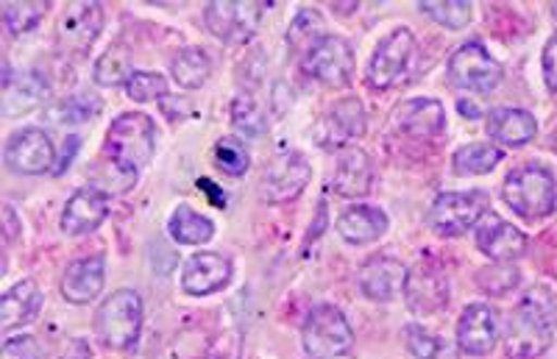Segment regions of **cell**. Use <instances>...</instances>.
Here are the masks:
<instances>
[{"instance_id": "cell-1", "label": "cell", "mask_w": 557, "mask_h": 359, "mask_svg": "<svg viewBox=\"0 0 557 359\" xmlns=\"http://www.w3.org/2000/svg\"><path fill=\"white\" fill-rule=\"evenodd\" d=\"M557 332V304L546 290H532L516 304L505 326V348L516 359L541 357Z\"/></svg>"}, {"instance_id": "cell-2", "label": "cell", "mask_w": 557, "mask_h": 359, "mask_svg": "<svg viewBox=\"0 0 557 359\" xmlns=\"http://www.w3.org/2000/svg\"><path fill=\"white\" fill-rule=\"evenodd\" d=\"M157 148V126L143 112H126L114 120L107 134L109 162L128 178H137L139 168H146Z\"/></svg>"}, {"instance_id": "cell-3", "label": "cell", "mask_w": 557, "mask_h": 359, "mask_svg": "<svg viewBox=\"0 0 557 359\" xmlns=\"http://www.w3.org/2000/svg\"><path fill=\"white\" fill-rule=\"evenodd\" d=\"M505 203L524 221H544L557 209V187L555 178L546 168L527 164L507 176L502 187Z\"/></svg>"}, {"instance_id": "cell-4", "label": "cell", "mask_w": 557, "mask_h": 359, "mask_svg": "<svg viewBox=\"0 0 557 359\" xmlns=\"http://www.w3.org/2000/svg\"><path fill=\"white\" fill-rule=\"evenodd\" d=\"M143 329V298L134 290H117L98 307L96 334L114 351L132 348Z\"/></svg>"}, {"instance_id": "cell-5", "label": "cell", "mask_w": 557, "mask_h": 359, "mask_svg": "<svg viewBox=\"0 0 557 359\" xmlns=\"http://www.w3.org/2000/svg\"><path fill=\"white\" fill-rule=\"evenodd\" d=\"M301 343L310 359H335L351 351L355 332L337 307H315L301 329Z\"/></svg>"}, {"instance_id": "cell-6", "label": "cell", "mask_w": 557, "mask_h": 359, "mask_svg": "<svg viewBox=\"0 0 557 359\" xmlns=\"http://www.w3.org/2000/svg\"><path fill=\"white\" fill-rule=\"evenodd\" d=\"M485 193H476V189H471V193H444V196H437L432 201L430 212H426V223L441 237H457V234L476 226V221L485 214Z\"/></svg>"}, {"instance_id": "cell-7", "label": "cell", "mask_w": 557, "mask_h": 359, "mask_svg": "<svg viewBox=\"0 0 557 359\" xmlns=\"http://www.w3.org/2000/svg\"><path fill=\"white\" fill-rule=\"evenodd\" d=\"M449 78L466 92H494L502 82V67L480 42H466L451 57Z\"/></svg>"}, {"instance_id": "cell-8", "label": "cell", "mask_w": 557, "mask_h": 359, "mask_svg": "<svg viewBox=\"0 0 557 359\" xmlns=\"http://www.w3.org/2000/svg\"><path fill=\"white\" fill-rule=\"evenodd\" d=\"M416 53V39L407 28H396L376 45L371 64H368V84L376 89H391L399 84L401 76L410 67V59Z\"/></svg>"}, {"instance_id": "cell-9", "label": "cell", "mask_w": 557, "mask_h": 359, "mask_svg": "<svg viewBox=\"0 0 557 359\" xmlns=\"http://www.w3.org/2000/svg\"><path fill=\"white\" fill-rule=\"evenodd\" d=\"M265 12V3H246V0H215L209 3L203 20L207 28L218 39L226 42H246L260 26V17Z\"/></svg>"}, {"instance_id": "cell-10", "label": "cell", "mask_w": 557, "mask_h": 359, "mask_svg": "<svg viewBox=\"0 0 557 359\" xmlns=\"http://www.w3.org/2000/svg\"><path fill=\"white\" fill-rule=\"evenodd\" d=\"M401 296L416 315H437L449 304V278L432 262H418L407 271Z\"/></svg>"}, {"instance_id": "cell-11", "label": "cell", "mask_w": 557, "mask_h": 359, "mask_svg": "<svg viewBox=\"0 0 557 359\" xmlns=\"http://www.w3.org/2000/svg\"><path fill=\"white\" fill-rule=\"evenodd\" d=\"M305 70L330 87H346L355 73V51L346 39L323 37L305 57Z\"/></svg>"}, {"instance_id": "cell-12", "label": "cell", "mask_w": 557, "mask_h": 359, "mask_svg": "<svg viewBox=\"0 0 557 359\" xmlns=\"http://www.w3.org/2000/svg\"><path fill=\"white\" fill-rule=\"evenodd\" d=\"M3 159L14 173L23 176H39V173L51 171L53 168V143L51 137L39 128H23V132L12 134L7 143Z\"/></svg>"}, {"instance_id": "cell-13", "label": "cell", "mask_w": 557, "mask_h": 359, "mask_svg": "<svg viewBox=\"0 0 557 359\" xmlns=\"http://www.w3.org/2000/svg\"><path fill=\"white\" fill-rule=\"evenodd\" d=\"M310 162H307L301 153H285V157H276V162L271 164L262 176L260 196L268 203H285L293 201L296 196H301V189L310 182Z\"/></svg>"}, {"instance_id": "cell-14", "label": "cell", "mask_w": 557, "mask_h": 359, "mask_svg": "<svg viewBox=\"0 0 557 359\" xmlns=\"http://www.w3.org/2000/svg\"><path fill=\"white\" fill-rule=\"evenodd\" d=\"M499 341V318L485 304H471L457 323V343L471 357H485Z\"/></svg>"}, {"instance_id": "cell-15", "label": "cell", "mask_w": 557, "mask_h": 359, "mask_svg": "<svg viewBox=\"0 0 557 359\" xmlns=\"http://www.w3.org/2000/svg\"><path fill=\"white\" fill-rule=\"evenodd\" d=\"M48 98V82L39 76L37 70H23V73H12L7 67L3 73V114L7 117H20L34 109H39Z\"/></svg>"}, {"instance_id": "cell-16", "label": "cell", "mask_w": 557, "mask_h": 359, "mask_svg": "<svg viewBox=\"0 0 557 359\" xmlns=\"http://www.w3.org/2000/svg\"><path fill=\"white\" fill-rule=\"evenodd\" d=\"M103 26V9L98 3H70L59 23V42L64 51L84 53L96 42Z\"/></svg>"}, {"instance_id": "cell-17", "label": "cell", "mask_w": 557, "mask_h": 359, "mask_svg": "<svg viewBox=\"0 0 557 359\" xmlns=\"http://www.w3.org/2000/svg\"><path fill=\"white\" fill-rule=\"evenodd\" d=\"M232 278V262L221 253H196L184 262L182 287L190 296H209L223 290Z\"/></svg>"}, {"instance_id": "cell-18", "label": "cell", "mask_w": 557, "mask_h": 359, "mask_svg": "<svg viewBox=\"0 0 557 359\" xmlns=\"http://www.w3.org/2000/svg\"><path fill=\"white\" fill-rule=\"evenodd\" d=\"M109 214V198L98 187H84L73 193L62 212L64 234H89L96 232Z\"/></svg>"}, {"instance_id": "cell-19", "label": "cell", "mask_w": 557, "mask_h": 359, "mask_svg": "<svg viewBox=\"0 0 557 359\" xmlns=\"http://www.w3.org/2000/svg\"><path fill=\"white\" fill-rule=\"evenodd\" d=\"M405 278H407V268H401V262L391 257H374L368 259L366 265L360 271V290L362 296L371 298V301H393V298L399 296L405 290Z\"/></svg>"}, {"instance_id": "cell-20", "label": "cell", "mask_w": 557, "mask_h": 359, "mask_svg": "<svg viewBox=\"0 0 557 359\" xmlns=\"http://www.w3.org/2000/svg\"><path fill=\"white\" fill-rule=\"evenodd\" d=\"M107 282V262L103 257H84L70 262L62 276V296L70 304H89L98 298Z\"/></svg>"}, {"instance_id": "cell-21", "label": "cell", "mask_w": 557, "mask_h": 359, "mask_svg": "<svg viewBox=\"0 0 557 359\" xmlns=\"http://www.w3.org/2000/svg\"><path fill=\"white\" fill-rule=\"evenodd\" d=\"M476 246L485 257L499 259V262H513V259L527 253V237L510 223L499 221V218H487L480 228H476Z\"/></svg>"}, {"instance_id": "cell-22", "label": "cell", "mask_w": 557, "mask_h": 359, "mask_svg": "<svg viewBox=\"0 0 557 359\" xmlns=\"http://www.w3.org/2000/svg\"><path fill=\"white\" fill-rule=\"evenodd\" d=\"M487 137L502 143L507 148H521L527 146L535 134H539V123L527 109L502 107L487 114Z\"/></svg>"}, {"instance_id": "cell-23", "label": "cell", "mask_w": 557, "mask_h": 359, "mask_svg": "<svg viewBox=\"0 0 557 359\" xmlns=\"http://www.w3.org/2000/svg\"><path fill=\"white\" fill-rule=\"evenodd\" d=\"M396 123H399L401 132H407L410 137H437L446 126V114L441 101H432V98H416V101H405L396 109Z\"/></svg>"}, {"instance_id": "cell-24", "label": "cell", "mask_w": 557, "mask_h": 359, "mask_svg": "<svg viewBox=\"0 0 557 359\" xmlns=\"http://www.w3.org/2000/svg\"><path fill=\"white\" fill-rule=\"evenodd\" d=\"M39 307H42V293H39L37 282H32V278L17 282L12 290L3 293V301H0V329L9 334L12 329L34 321Z\"/></svg>"}, {"instance_id": "cell-25", "label": "cell", "mask_w": 557, "mask_h": 359, "mask_svg": "<svg viewBox=\"0 0 557 359\" xmlns=\"http://www.w3.org/2000/svg\"><path fill=\"white\" fill-rule=\"evenodd\" d=\"M387 232V214L374 207H351L337 218V234L351 246L376 243Z\"/></svg>"}, {"instance_id": "cell-26", "label": "cell", "mask_w": 557, "mask_h": 359, "mask_svg": "<svg viewBox=\"0 0 557 359\" xmlns=\"http://www.w3.org/2000/svg\"><path fill=\"white\" fill-rule=\"evenodd\" d=\"M335 189L346 198H362L368 189L374 187V164L368 159V153L357 151H343L337 159L335 168Z\"/></svg>"}, {"instance_id": "cell-27", "label": "cell", "mask_w": 557, "mask_h": 359, "mask_svg": "<svg viewBox=\"0 0 557 359\" xmlns=\"http://www.w3.org/2000/svg\"><path fill=\"white\" fill-rule=\"evenodd\" d=\"M362 134H366V112H362V103L357 98L337 101L332 107V112L326 114V137L335 146H341V143L362 137Z\"/></svg>"}, {"instance_id": "cell-28", "label": "cell", "mask_w": 557, "mask_h": 359, "mask_svg": "<svg viewBox=\"0 0 557 359\" xmlns=\"http://www.w3.org/2000/svg\"><path fill=\"white\" fill-rule=\"evenodd\" d=\"M168 232H171V237L176 239V243H182V246H203V243H209V239H212L215 226H212V221H209V218L193 212L187 203H178L171 214Z\"/></svg>"}, {"instance_id": "cell-29", "label": "cell", "mask_w": 557, "mask_h": 359, "mask_svg": "<svg viewBox=\"0 0 557 359\" xmlns=\"http://www.w3.org/2000/svg\"><path fill=\"white\" fill-rule=\"evenodd\" d=\"M173 78H176L178 87L184 89H198L212 73V62H209L207 53L201 48H184L171 64Z\"/></svg>"}, {"instance_id": "cell-30", "label": "cell", "mask_w": 557, "mask_h": 359, "mask_svg": "<svg viewBox=\"0 0 557 359\" xmlns=\"http://www.w3.org/2000/svg\"><path fill=\"white\" fill-rule=\"evenodd\" d=\"M502 162V151L494 146H485V143H474V146H462L455 153L451 164L460 176H482V173H491L496 164Z\"/></svg>"}, {"instance_id": "cell-31", "label": "cell", "mask_w": 557, "mask_h": 359, "mask_svg": "<svg viewBox=\"0 0 557 359\" xmlns=\"http://www.w3.org/2000/svg\"><path fill=\"white\" fill-rule=\"evenodd\" d=\"M323 32V17L315 12V9H305L298 12L296 20L287 28V45L298 53H310L318 42H321Z\"/></svg>"}, {"instance_id": "cell-32", "label": "cell", "mask_w": 557, "mask_h": 359, "mask_svg": "<svg viewBox=\"0 0 557 359\" xmlns=\"http://www.w3.org/2000/svg\"><path fill=\"white\" fill-rule=\"evenodd\" d=\"M98 112H101V101L98 98H92V95H73L67 101L53 103L45 112V117L57 123V126H64V123H84V120L96 117Z\"/></svg>"}, {"instance_id": "cell-33", "label": "cell", "mask_w": 557, "mask_h": 359, "mask_svg": "<svg viewBox=\"0 0 557 359\" xmlns=\"http://www.w3.org/2000/svg\"><path fill=\"white\" fill-rule=\"evenodd\" d=\"M418 9L430 20L441 23V26L451 28V32L469 26L471 20V3H466V0H426Z\"/></svg>"}, {"instance_id": "cell-34", "label": "cell", "mask_w": 557, "mask_h": 359, "mask_svg": "<svg viewBox=\"0 0 557 359\" xmlns=\"http://www.w3.org/2000/svg\"><path fill=\"white\" fill-rule=\"evenodd\" d=\"M132 64H128L126 53L121 48H112V51L103 53L96 62V82L101 87H117V84H128L132 78Z\"/></svg>"}, {"instance_id": "cell-35", "label": "cell", "mask_w": 557, "mask_h": 359, "mask_svg": "<svg viewBox=\"0 0 557 359\" xmlns=\"http://www.w3.org/2000/svg\"><path fill=\"white\" fill-rule=\"evenodd\" d=\"M45 14H48L45 3H7L3 7V23H7V32L17 37V34L37 28V23Z\"/></svg>"}, {"instance_id": "cell-36", "label": "cell", "mask_w": 557, "mask_h": 359, "mask_svg": "<svg viewBox=\"0 0 557 359\" xmlns=\"http://www.w3.org/2000/svg\"><path fill=\"white\" fill-rule=\"evenodd\" d=\"M232 120H235V126L240 128L246 137H262L268 128L265 114H262V109L257 107V101L248 98V95H240V98L235 101V107H232Z\"/></svg>"}, {"instance_id": "cell-37", "label": "cell", "mask_w": 557, "mask_h": 359, "mask_svg": "<svg viewBox=\"0 0 557 359\" xmlns=\"http://www.w3.org/2000/svg\"><path fill=\"white\" fill-rule=\"evenodd\" d=\"M165 92H168L165 78L159 76V73H146V70L134 73L126 84V95L137 103H148V101H157V98H165Z\"/></svg>"}, {"instance_id": "cell-38", "label": "cell", "mask_w": 557, "mask_h": 359, "mask_svg": "<svg viewBox=\"0 0 557 359\" xmlns=\"http://www.w3.org/2000/svg\"><path fill=\"white\" fill-rule=\"evenodd\" d=\"M476 282H480L482 290L491 293V296H505V293H510L516 284H519V271L510 265L485 268V271H480Z\"/></svg>"}, {"instance_id": "cell-39", "label": "cell", "mask_w": 557, "mask_h": 359, "mask_svg": "<svg viewBox=\"0 0 557 359\" xmlns=\"http://www.w3.org/2000/svg\"><path fill=\"white\" fill-rule=\"evenodd\" d=\"M215 159H218V168L232 173V176H243V173L248 171L246 148H243L240 143H235V139H223V143H218Z\"/></svg>"}, {"instance_id": "cell-40", "label": "cell", "mask_w": 557, "mask_h": 359, "mask_svg": "<svg viewBox=\"0 0 557 359\" xmlns=\"http://www.w3.org/2000/svg\"><path fill=\"white\" fill-rule=\"evenodd\" d=\"M407 334V348H410V354L416 359H435L437 357V341L432 337L430 332H424L421 326H407L405 329Z\"/></svg>"}, {"instance_id": "cell-41", "label": "cell", "mask_w": 557, "mask_h": 359, "mask_svg": "<svg viewBox=\"0 0 557 359\" xmlns=\"http://www.w3.org/2000/svg\"><path fill=\"white\" fill-rule=\"evenodd\" d=\"M39 354H42V348L32 334H20V337H9L3 343L0 359H39Z\"/></svg>"}, {"instance_id": "cell-42", "label": "cell", "mask_w": 557, "mask_h": 359, "mask_svg": "<svg viewBox=\"0 0 557 359\" xmlns=\"http://www.w3.org/2000/svg\"><path fill=\"white\" fill-rule=\"evenodd\" d=\"M544 78L546 87H549L552 92H557V34L544 48Z\"/></svg>"}, {"instance_id": "cell-43", "label": "cell", "mask_w": 557, "mask_h": 359, "mask_svg": "<svg viewBox=\"0 0 557 359\" xmlns=\"http://www.w3.org/2000/svg\"><path fill=\"white\" fill-rule=\"evenodd\" d=\"M76 151H78V139H76V137H70L67 143H64L62 162H59L57 168H53V173H57V176H62V173L67 171V168H70V162H73V157H76Z\"/></svg>"}, {"instance_id": "cell-44", "label": "cell", "mask_w": 557, "mask_h": 359, "mask_svg": "<svg viewBox=\"0 0 557 359\" xmlns=\"http://www.w3.org/2000/svg\"><path fill=\"white\" fill-rule=\"evenodd\" d=\"M198 187L207 189L209 196L215 198V207H226V193H218V189L212 187V184H209V178H201V182H198Z\"/></svg>"}, {"instance_id": "cell-45", "label": "cell", "mask_w": 557, "mask_h": 359, "mask_svg": "<svg viewBox=\"0 0 557 359\" xmlns=\"http://www.w3.org/2000/svg\"><path fill=\"white\" fill-rule=\"evenodd\" d=\"M7 221H9L7 234H9V237H14V212H12V209H9V207H7Z\"/></svg>"}, {"instance_id": "cell-46", "label": "cell", "mask_w": 557, "mask_h": 359, "mask_svg": "<svg viewBox=\"0 0 557 359\" xmlns=\"http://www.w3.org/2000/svg\"><path fill=\"white\" fill-rule=\"evenodd\" d=\"M555 14H557V7H555Z\"/></svg>"}]
</instances>
